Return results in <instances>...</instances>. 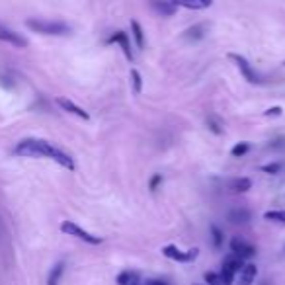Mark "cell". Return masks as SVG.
Segmentation results:
<instances>
[{
  "instance_id": "obj_1",
  "label": "cell",
  "mask_w": 285,
  "mask_h": 285,
  "mask_svg": "<svg viewBox=\"0 0 285 285\" xmlns=\"http://www.w3.org/2000/svg\"><path fill=\"white\" fill-rule=\"evenodd\" d=\"M16 156H25V159H49V161L57 162L59 166L67 168V170H75L76 164L75 159L61 150L59 147H55L49 141H43V139H24L16 145L14 149Z\"/></svg>"
},
{
  "instance_id": "obj_2",
  "label": "cell",
  "mask_w": 285,
  "mask_h": 285,
  "mask_svg": "<svg viewBox=\"0 0 285 285\" xmlns=\"http://www.w3.org/2000/svg\"><path fill=\"white\" fill-rule=\"evenodd\" d=\"M25 25L36 31V34H43V36H67L71 34V27L65 22H51V20H39V18H29Z\"/></svg>"
},
{
  "instance_id": "obj_3",
  "label": "cell",
  "mask_w": 285,
  "mask_h": 285,
  "mask_svg": "<svg viewBox=\"0 0 285 285\" xmlns=\"http://www.w3.org/2000/svg\"><path fill=\"white\" fill-rule=\"evenodd\" d=\"M61 231L65 233V235L75 236V238H78V240H84V242L92 244V246L102 244V236H96V235H92V233H88V231H84L80 225H76L75 221H62Z\"/></svg>"
},
{
  "instance_id": "obj_4",
  "label": "cell",
  "mask_w": 285,
  "mask_h": 285,
  "mask_svg": "<svg viewBox=\"0 0 285 285\" xmlns=\"http://www.w3.org/2000/svg\"><path fill=\"white\" fill-rule=\"evenodd\" d=\"M162 256H166V258H170L174 262H182V264H189V262H194L196 258L199 256V248H192V250H180L178 246H174V244H168V246H164L161 250Z\"/></svg>"
},
{
  "instance_id": "obj_5",
  "label": "cell",
  "mask_w": 285,
  "mask_h": 285,
  "mask_svg": "<svg viewBox=\"0 0 285 285\" xmlns=\"http://www.w3.org/2000/svg\"><path fill=\"white\" fill-rule=\"evenodd\" d=\"M229 59L236 65V69L240 71V75L244 76V80H248L250 84H258V82H260V76L256 75V71L252 69V65H250V62H248L242 55L231 53V55H229Z\"/></svg>"
},
{
  "instance_id": "obj_6",
  "label": "cell",
  "mask_w": 285,
  "mask_h": 285,
  "mask_svg": "<svg viewBox=\"0 0 285 285\" xmlns=\"http://www.w3.org/2000/svg\"><path fill=\"white\" fill-rule=\"evenodd\" d=\"M231 252L236 254L238 258H242V260H248V258H254L256 256V246L246 242L242 236H233V240H231Z\"/></svg>"
},
{
  "instance_id": "obj_7",
  "label": "cell",
  "mask_w": 285,
  "mask_h": 285,
  "mask_svg": "<svg viewBox=\"0 0 285 285\" xmlns=\"http://www.w3.org/2000/svg\"><path fill=\"white\" fill-rule=\"evenodd\" d=\"M106 43L108 45H112V43H117L121 51H123L125 59L129 62H133V51H131V39H129V34H125V31H113L110 38L106 39Z\"/></svg>"
},
{
  "instance_id": "obj_8",
  "label": "cell",
  "mask_w": 285,
  "mask_h": 285,
  "mask_svg": "<svg viewBox=\"0 0 285 285\" xmlns=\"http://www.w3.org/2000/svg\"><path fill=\"white\" fill-rule=\"evenodd\" d=\"M0 41L10 43V45L18 47V49H24V47H27V39H25L24 36H20L18 31H12L10 27H6L4 24H0Z\"/></svg>"
},
{
  "instance_id": "obj_9",
  "label": "cell",
  "mask_w": 285,
  "mask_h": 285,
  "mask_svg": "<svg viewBox=\"0 0 285 285\" xmlns=\"http://www.w3.org/2000/svg\"><path fill=\"white\" fill-rule=\"evenodd\" d=\"M55 102H57V106H59V108H62L65 112L73 113V115L80 117V119H84V121H88V119H90V113H88L84 108L76 106L73 100H69V98H57Z\"/></svg>"
},
{
  "instance_id": "obj_10",
  "label": "cell",
  "mask_w": 285,
  "mask_h": 285,
  "mask_svg": "<svg viewBox=\"0 0 285 285\" xmlns=\"http://www.w3.org/2000/svg\"><path fill=\"white\" fill-rule=\"evenodd\" d=\"M209 31V24H196L192 25V27H187L186 31L182 34V38L186 39V41H199V39L205 38V34Z\"/></svg>"
},
{
  "instance_id": "obj_11",
  "label": "cell",
  "mask_w": 285,
  "mask_h": 285,
  "mask_svg": "<svg viewBox=\"0 0 285 285\" xmlns=\"http://www.w3.org/2000/svg\"><path fill=\"white\" fill-rule=\"evenodd\" d=\"M174 6H182L187 10H205L213 4V0H170Z\"/></svg>"
},
{
  "instance_id": "obj_12",
  "label": "cell",
  "mask_w": 285,
  "mask_h": 285,
  "mask_svg": "<svg viewBox=\"0 0 285 285\" xmlns=\"http://www.w3.org/2000/svg\"><path fill=\"white\" fill-rule=\"evenodd\" d=\"M227 219H229L233 225H244L252 219V213H250L248 209H244V207H236V209L229 211Z\"/></svg>"
},
{
  "instance_id": "obj_13",
  "label": "cell",
  "mask_w": 285,
  "mask_h": 285,
  "mask_svg": "<svg viewBox=\"0 0 285 285\" xmlns=\"http://www.w3.org/2000/svg\"><path fill=\"white\" fill-rule=\"evenodd\" d=\"M256 275H258V268L256 264H244V268L240 270V279L238 285H252L256 281Z\"/></svg>"
},
{
  "instance_id": "obj_14",
  "label": "cell",
  "mask_w": 285,
  "mask_h": 285,
  "mask_svg": "<svg viewBox=\"0 0 285 285\" xmlns=\"http://www.w3.org/2000/svg\"><path fill=\"white\" fill-rule=\"evenodd\" d=\"M152 8L156 10V14H161L162 18H170L178 10V6H174L170 0H152Z\"/></svg>"
},
{
  "instance_id": "obj_15",
  "label": "cell",
  "mask_w": 285,
  "mask_h": 285,
  "mask_svg": "<svg viewBox=\"0 0 285 285\" xmlns=\"http://www.w3.org/2000/svg\"><path fill=\"white\" fill-rule=\"evenodd\" d=\"M244 268V260L238 258L236 254H229L227 258L223 260V270H229L231 273H240V270Z\"/></svg>"
},
{
  "instance_id": "obj_16",
  "label": "cell",
  "mask_w": 285,
  "mask_h": 285,
  "mask_svg": "<svg viewBox=\"0 0 285 285\" xmlns=\"http://www.w3.org/2000/svg\"><path fill=\"white\" fill-rule=\"evenodd\" d=\"M65 273V262H59L53 266V270L49 272V277H47V285H59L61 283V277Z\"/></svg>"
},
{
  "instance_id": "obj_17",
  "label": "cell",
  "mask_w": 285,
  "mask_h": 285,
  "mask_svg": "<svg viewBox=\"0 0 285 285\" xmlns=\"http://www.w3.org/2000/svg\"><path fill=\"white\" fill-rule=\"evenodd\" d=\"M131 31H133V39H135L137 47L143 49L145 47V34H143V27L137 20H131Z\"/></svg>"
},
{
  "instance_id": "obj_18",
  "label": "cell",
  "mask_w": 285,
  "mask_h": 285,
  "mask_svg": "<svg viewBox=\"0 0 285 285\" xmlns=\"http://www.w3.org/2000/svg\"><path fill=\"white\" fill-rule=\"evenodd\" d=\"M129 78H131V84H133V92L139 96V94L143 92V76H141V73H139L137 69H131Z\"/></svg>"
},
{
  "instance_id": "obj_19",
  "label": "cell",
  "mask_w": 285,
  "mask_h": 285,
  "mask_svg": "<svg viewBox=\"0 0 285 285\" xmlns=\"http://www.w3.org/2000/svg\"><path fill=\"white\" fill-rule=\"evenodd\" d=\"M264 219H266V221H272V223L285 225V209H279V211H266V213H264Z\"/></svg>"
},
{
  "instance_id": "obj_20",
  "label": "cell",
  "mask_w": 285,
  "mask_h": 285,
  "mask_svg": "<svg viewBox=\"0 0 285 285\" xmlns=\"http://www.w3.org/2000/svg\"><path fill=\"white\" fill-rule=\"evenodd\" d=\"M207 127H209L211 133H215V135H221L223 133V121L217 115H209L207 117Z\"/></svg>"
},
{
  "instance_id": "obj_21",
  "label": "cell",
  "mask_w": 285,
  "mask_h": 285,
  "mask_svg": "<svg viewBox=\"0 0 285 285\" xmlns=\"http://www.w3.org/2000/svg\"><path fill=\"white\" fill-rule=\"evenodd\" d=\"M233 189L244 194L248 189H252V180H250V178H236L235 182H233Z\"/></svg>"
},
{
  "instance_id": "obj_22",
  "label": "cell",
  "mask_w": 285,
  "mask_h": 285,
  "mask_svg": "<svg viewBox=\"0 0 285 285\" xmlns=\"http://www.w3.org/2000/svg\"><path fill=\"white\" fill-rule=\"evenodd\" d=\"M137 281V275L133 272H129V270H125V272H121L119 275H117V283L119 285H131Z\"/></svg>"
},
{
  "instance_id": "obj_23",
  "label": "cell",
  "mask_w": 285,
  "mask_h": 285,
  "mask_svg": "<svg viewBox=\"0 0 285 285\" xmlns=\"http://www.w3.org/2000/svg\"><path fill=\"white\" fill-rule=\"evenodd\" d=\"M211 235H213V244H215V248H221V246H223L225 236H223V233H221V229H219V227L211 225Z\"/></svg>"
},
{
  "instance_id": "obj_24",
  "label": "cell",
  "mask_w": 285,
  "mask_h": 285,
  "mask_svg": "<svg viewBox=\"0 0 285 285\" xmlns=\"http://www.w3.org/2000/svg\"><path fill=\"white\" fill-rule=\"evenodd\" d=\"M248 150H250V145L248 143H236L235 147L231 149V154L235 156V159H240V156H244Z\"/></svg>"
},
{
  "instance_id": "obj_25",
  "label": "cell",
  "mask_w": 285,
  "mask_h": 285,
  "mask_svg": "<svg viewBox=\"0 0 285 285\" xmlns=\"http://www.w3.org/2000/svg\"><path fill=\"white\" fill-rule=\"evenodd\" d=\"M281 168H283V164L281 162H272V164H264L260 170L266 174H279L281 172Z\"/></svg>"
},
{
  "instance_id": "obj_26",
  "label": "cell",
  "mask_w": 285,
  "mask_h": 285,
  "mask_svg": "<svg viewBox=\"0 0 285 285\" xmlns=\"http://www.w3.org/2000/svg\"><path fill=\"white\" fill-rule=\"evenodd\" d=\"M203 279H205V283L209 285H221V277H219V273L215 272H207L203 275Z\"/></svg>"
},
{
  "instance_id": "obj_27",
  "label": "cell",
  "mask_w": 285,
  "mask_h": 285,
  "mask_svg": "<svg viewBox=\"0 0 285 285\" xmlns=\"http://www.w3.org/2000/svg\"><path fill=\"white\" fill-rule=\"evenodd\" d=\"M162 184V174H154L152 178H150V182H149V187H150V192H156L159 189V186Z\"/></svg>"
},
{
  "instance_id": "obj_28",
  "label": "cell",
  "mask_w": 285,
  "mask_h": 285,
  "mask_svg": "<svg viewBox=\"0 0 285 285\" xmlns=\"http://www.w3.org/2000/svg\"><path fill=\"white\" fill-rule=\"evenodd\" d=\"M283 113V110L279 108V106H273V108H268L266 112H264V115L266 117H277V115H281Z\"/></svg>"
},
{
  "instance_id": "obj_29",
  "label": "cell",
  "mask_w": 285,
  "mask_h": 285,
  "mask_svg": "<svg viewBox=\"0 0 285 285\" xmlns=\"http://www.w3.org/2000/svg\"><path fill=\"white\" fill-rule=\"evenodd\" d=\"M147 285H166V283H162V281H159V279H149Z\"/></svg>"
},
{
  "instance_id": "obj_30",
  "label": "cell",
  "mask_w": 285,
  "mask_h": 285,
  "mask_svg": "<svg viewBox=\"0 0 285 285\" xmlns=\"http://www.w3.org/2000/svg\"><path fill=\"white\" fill-rule=\"evenodd\" d=\"M131 285H139V283H137V281H135V283H131Z\"/></svg>"
},
{
  "instance_id": "obj_31",
  "label": "cell",
  "mask_w": 285,
  "mask_h": 285,
  "mask_svg": "<svg viewBox=\"0 0 285 285\" xmlns=\"http://www.w3.org/2000/svg\"><path fill=\"white\" fill-rule=\"evenodd\" d=\"M283 65H285V62H283Z\"/></svg>"
}]
</instances>
